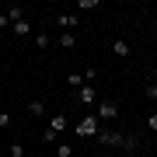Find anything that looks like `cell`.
Instances as JSON below:
<instances>
[{
    "label": "cell",
    "mask_w": 157,
    "mask_h": 157,
    "mask_svg": "<svg viewBox=\"0 0 157 157\" xmlns=\"http://www.w3.org/2000/svg\"><path fill=\"white\" fill-rule=\"evenodd\" d=\"M77 101H80L84 108H94V105H98V91H94V84H84V87H80V91H77Z\"/></svg>",
    "instance_id": "obj_4"
},
{
    "label": "cell",
    "mask_w": 157,
    "mask_h": 157,
    "mask_svg": "<svg viewBox=\"0 0 157 157\" xmlns=\"http://www.w3.org/2000/svg\"><path fill=\"white\" fill-rule=\"evenodd\" d=\"M98 122H101V119H98L94 112H87L80 122H73V133H77V136H84V140H87V136H98V129H101Z\"/></svg>",
    "instance_id": "obj_2"
},
{
    "label": "cell",
    "mask_w": 157,
    "mask_h": 157,
    "mask_svg": "<svg viewBox=\"0 0 157 157\" xmlns=\"http://www.w3.org/2000/svg\"><path fill=\"white\" fill-rule=\"evenodd\" d=\"M150 84H157V70H154V80H150Z\"/></svg>",
    "instance_id": "obj_22"
},
{
    "label": "cell",
    "mask_w": 157,
    "mask_h": 157,
    "mask_svg": "<svg viewBox=\"0 0 157 157\" xmlns=\"http://www.w3.org/2000/svg\"><path fill=\"white\" fill-rule=\"evenodd\" d=\"M126 136H129V133H115V129H98V140H101V147H126Z\"/></svg>",
    "instance_id": "obj_3"
},
{
    "label": "cell",
    "mask_w": 157,
    "mask_h": 157,
    "mask_svg": "<svg viewBox=\"0 0 157 157\" xmlns=\"http://www.w3.org/2000/svg\"><path fill=\"white\" fill-rule=\"evenodd\" d=\"M7 17H11V25L25 21V7H7Z\"/></svg>",
    "instance_id": "obj_10"
},
{
    "label": "cell",
    "mask_w": 157,
    "mask_h": 157,
    "mask_svg": "<svg viewBox=\"0 0 157 157\" xmlns=\"http://www.w3.org/2000/svg\"><path fill=\"white\" fill-rule=\"evenodd\" d=\"M112 52H115L119 59H126V56H129L133 49H129V42H126V39H115V42H112Z\"/></svg>",
    "instance_id": "obj_8"
},
{
    "label": "cell",
    "mask_w": 157,
    "mask_h": 157,
    "mask_svg": "<svg viewBox=\"0 0 157 157\" xmlns=\"http://www.w3.org/2000/svg\"><path fill=\"white\" fill-rule=\"evenodd\" d=\"M147 98H150V101H157V84H147Z\"/></svg>",
    "instance_id": "obj_20"
},
{
    "label": "cell",
    "mask_w": 157,
    "mask_h": 157,
    "mask_svg": "<svg viewBox=\"0 0 157 157\" xmlns=\"http://www.w3.org/2000/svg\"><path fill=\"white\" fill-rule=\"evenodd\" d=\"M11 28H14L17 39H32V21H28V17H25V21H17V25H11Z\"/></svg>",
    "instance_id": "obj_6"
},
{
    "label": "cell",
    "mask_w": 157,
    "mask_h": 157,
    "mask_svg": "<svg viewBox=\"0 0 157 157\" xmlns=\"http://www.w3.org/2000/svg\"><path fill=\"white\" fill-rule=\"evenodd\" d=\"M7 25H11V17H7V11H0V32H4Z\"/></svg>",
    "instance_id": "obj_21"
},
{
    "label": "cell",
    "mask_w": 157,
    "mask_h": 157,
    "mask_svg": "<svg viewBox=\"0 0 157 157\" xmlns=\"http://www.w3.org/2000/svg\"><path fill=\"white\" fill-rule=\"evenodd\" d=\"M28 115L42 119V115H45V105H42V101H28Z\"/></svg>",
    "instance_id": "obj_12"
},
{
    "label": "cell",
    "mask_w": 157,
    "mask_h": 157,
    "mask_svg": "<svg viewBox=\"0 0 157 157\" xmlns=\"http://www.w3.org/2000/svg\"><path fill=\"white\" fill-rule=\"evenodd\" d=\"M147 129H154V133H157V112H150V115H147Z\"/></svg>",
    "instance_id": "obj_18"
},
{
    "label": "cell",
    "mask_w": 157,
    "mask_h": 157,
    "mask_svg": "<svg viewBox=\"0 0 157 157\" xmlns=\"http://www.w3.org/2000/svg\"><path fill=\"white\" fill-rule=\"evenodd\" d=\"M56 42L63 45V49H73V45H77V39H73V32H63V35H59Z\"/></svg>",
    "instance_id": "obj_11"
},
{
    "label": "cell",
    "mask_w": 157,
    "mask_h": 157,
    "mask_svg": "<svg viewBox=\"0 0 157 157\" xmlns=\"http://www.w3.org/2000/svg\"><path fill=\"white\" fill-rule=\"evenodd\" d=\"M11 126V112H0V129H7Z\"/></svg>",
    "instance_id": "obj_19"
},
{
    "label": "cell",
    "mask_w": 157,
    "mask_h": 157,
    "mask_svg": "<svg viewBox=\"0 0 157 157\" xmlns=\"http://www.w3.org/2000/svg\"><path fill=\"white\" fill-rule=\"evenodd\" d=\"M94 115L101 119V122H112V119H119V101H115V98H98Z\"/></svg>",
    "instance_id": "obj_1"
},
{
    "label": "cell",
    "mask_w": 157,
    "mask_h": 157,
    "mask_svg": "<svg viewBox=\"0 0 157 157\" xmlns=\"http://www.w3.org/2000/svg\"><path fill=\"white\" fill-rule=\"evenodd\" d=\"M98 4H101V0H77L80 11H91V7H98Z\"/></svg>",
    "instance_id": "obj_17"
},
{
    "label": "cell",
    "mask_w": 157,
    "mask_h": 157,
    "mask_svg": "<svg viewBox=\"0 0 157 157\" xmlns=\"http://www.w3.org/2000/svg\"><path fill=\"white\" fill-rule=\"evenodd\" d=\"M7 154H11V157H25V147H21V143H11V147H7Z\"/></svg>",
    "instance_id": "obj_16"
},
{
    "label": "cell",
    "mask_w": 157,
    "mask_h": 157,
    "mask_svg": "<svg viewBox=\"0 0 157 157\" xmlns=\"http://www.w3.org/2000/svg\"><path fill=\"white\" fill-rule=\"evenodd\" d=\"M136 147H140V136H133V133H129V136H126V150H129V154H133V150H136Z\"/></svg>",
    "instance_id": "obj_15"
},
{
    "label": "cell",
    "mask_w": 157,
    "mask_h": 157,
    "mask_svg": "<svg viewBox=\"0 0 157 157\" xmlns=\"http://www.w3.org/2000/svg\"><path fill=\"white\" fill-rule=\"evenodd\" d=\"M67 126H70V119L63 115V112H56V115L49 119V133H56V136H59V133H67Z\"/></svg>",
    "instance_id": "obj_5"
},
{
    "label": "cell",
    "mask_w": 157,
    "mask_h": 157,
    "mask_svg": "<svg viewBox=\"0 0 157 157\" xmlns=\"http://www.w3.org/2000/svg\"><path fill=\"white\" fill-rule=\"evenodd\" d=\"M56 157H73V147L70 143H56Z\"/></svg>",
    "instance_id": "obj_14"
},
{
    "label": "cell",
    "mask_w": 157,
    "mask_h": 157,
    "mask_svg": "<svg viewBox=\"0 0 157 157\" xmlns=\"http://www.w3.org/2000/svg\"><path fill=\"white\" fill-rule=\"evenodd\" d=\"M56 21H59V28H63V32H73V28H77V21H80V17H77V14H59Z\"/></svg>",
    "instance_id": "obj_7"
},
{
    "label": "cell",
    "mask_w": 157,
    "mask_h": 157,
    "mask_svg": "<svg viewBox=\"0 0 157 157\" xmlns=\"http://www.w3.org/2000/svg\"><path fill=\"white\" fill-rule=\"evenodd\" d=\"M32 42H35V49H49L52 39H45V35H32Z\"/></svg>",
    "instance_id": "obj_13"
},
{
    "label": "cell",
    "mask_w": 157,
    "mask_h": 157,
    "mask_svg": "<svg viewBox=\"0 0 157 157\" xmlns=\"http://www.w3.org/2000/svg\"><path fill=\"white\" fill-rule=\"evenodd\" d=\"M67 84H70L73 91H80V87L87 84V80H84V73H70V77H67Z\"/></svg>",
    "instance_id": "obj_9"
}]
</instances>
